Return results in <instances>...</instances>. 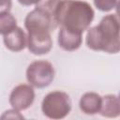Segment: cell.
I'll use <instances>...</instances> for the list:
<instances>
[{
    "label": "cell",
    "mask_w": 120,
    "mask_h": 120,
    "mask_svg": "<svg viewBox=\"0 0 120 120\" xmlns=\"http://www.w3.org/2000/svg\"><path fill=\"white\" fill-rule=\"evenodd\" d=\"M94 16L90 4L81 0H60L55 12L58 25L80 34L88 29Z\"/></svg>",
    "instance_id": "cell-1"
},
{
    "label": "cell",
    "mask_w": 120,
    "mask_h": 120,
    "mask_svg": "<svg viewBox=\"0 0 120 120\" xmlns=\"http://www.w3.org/2000/svg\"><path fill=\"white\" fill-rule=\"evenodd\" d=\"M119 21L116 14L104 16L99 23L88 29L85 42L93 51L117 53L120 50Z\"/></svg>",
    "instance_id": "cell-2"
},
{
    "label": "cell",
    "mask_w": 120,
    "mask_h": 120,
    "mask_svg": "<svg viewBox=\"0 0 120 120\" xmlns=\"http://www.w3.org/2000/svg\"><path fill=\"white\" fill-rule=\"evenodd\" d=\"M71 110L69 96L63 91L48 93L41 102V111L50 119L58 120L65 118Z\"/></svg>",
    "instance_id": "cell-3"
},
{
    "label": "cell",
    "mask_w": 120,
    "mask_h": 120,
    "mask_svg": "<svg viewBox=\"0 0 120 120\" xmlns=\"http://www.w3.org/2000/svg\"><path fill=\"white\" fill-rule=\"evenodd\" d=\"M53 66L45 60L32 62L26 69V79L30 85L37 88H44L51 84L54 79Z\"/></svg>",
    "instance_id": "cell-4"
},
{
    "label": "cell",
    "mask_w": 120,
    "mask_h": 120,
    "mask_svg": "<svg viewBox=\"0 0 120 120\" xmlns=\"http://www.w3.org/2000/svg\"><path fill=\"white\" fill-rule=\"evenodd\" d=\"M27 48L30 52L36 55L48 53L52 47L51 31L49 30H29L27 31Z\"/></svg>",
    "instance_id": "cell-5"
},
{
    "label": "cell",
    "mask_w": 120,
    "mask_h": 120,
    "mask_svg": "<svg viewBox=\"0 0 120 120\" xmlns=\"http://www.w3.org/2000/svg\"><path fill=\"white\" fill-rule=\"evenodd\" d=\"M35 90L32 85L19 84L13 88L9 95V104L17 111H24L28 109L35 100Z\"/></svg>",
    "instance_id": "cell-6"
},
{
    "label": "cell",
    "mask_w": 120,
    "mask_h": 120,
    "mask_svg": "<svg viewBox=\"0 0 120 120\" xmlns=\"http://www.w3.org/2000/svg\"><path fill=\"white\" fill-rule=\"evenodd\" d=\"M56 21L46 12L35 8L24 19V26L29 30H49L52 31L57 27Z\"/></svg>",
    "instance_id": "cell-7"
},
{
    "label": "cell",
    "mask_w": 120,
    "mask_h": 120,
    "mask_svg": "<svg viewBox=\"0 0 120 120\" xmlns=\"http://www.w3.org/2000/svg\"><path fill=\"white\" fill-rule=\"evenodd\" d=\"M82 34L76 33L70 30H68L65 27H60L58 33V45L65 51L72 52L78 50L82 42Z\"/></svg>",
    "instance_id": "cell-8"
},
{
    "label": "cell",
    "mask_w": 120,
    "mask_h": 120,
    "mask_svg": "<svg viewBox=\"0 0 120 120\" xmlns=\"http://www.w3.org/2000/svg\"><path fill=\"white\" fill-rule=\"evenodd\" d=\"M3 40L5 46L12 52L22 51L27 45V36L19 26H16L10 32L4 35Z\"/></svg>",
    "instance_id": "cell-9"
},
{
    "label": "cell",
    "mask_w": 120,
    "mask_h": 120,
    "mask_svg": "<svg viewBox=\"0 0 120 120\" xmlns=\"http://www.w3.org/2000/svg\"><path fill=\"white\" fill-rule=\"evenodd\" d=\"M102 98L95 92H87L83 94L80 99V109L85 114H96L99 112Z\"/></svg>",
    "instance_id": "cell-10"
},
{
    "label": "cell",
    "mask_w": 120,
    "mask_h": 120,
    "mask_svg": "<svg viewBox=\"0 0 120 120\" xmlns=\"http://www.w3.org/2000/svg\"><path fill=\"white\" fill-rule=\"evenodd\" d=\"M100 114L104 117L115 118L120 114V102L116 95H106L102 98Z\"/></svg>",
    "instance_id": "cell-11"
},
{
    "label": "cell",
    "mask_w": 120,
    "mask_h": 120,
    "mask_svg": "<svg viewBox=\"0 0 120 120\" xmlns=\"http://www.w3.org/2000/svg\"><path fill=\"white\" fill-rule=\"evenodd\" d=\"M17 26L15 17L9 11L0 12V34L6 35Z\"/></svg>",
    "instance_id": "cell-12"
},
{
    "label": "cell",
    "mask_w": 120,
    "mask_h": 120,
    "mask_svg": "<svg viewBox=\"0 0 120 120\" xmlns=\"http://www.w3.org/2000/svg\"><path fill=\"white\" fill-rule=\"evenodd\" d=\"M96 8L101 11L107 12L116 8L117 0H93Z\"/></svg>",
    "instance_id": "cell-13"
},
{
    "label": "cell",
    "mask_w": 120,
    "mask_h": 120,
    "mask_svg": "<svg viewBox=\"0 0 120 120\" xmlns=\"http://www.w3.org/2000/svg\"><path fill=\"white\" fill-rule=\"evenodd\" d=\"M1 118H23V116L20 114L19 111L12 109V110L6 111L4 114L1 116Z\"/></svg>",
    "instance_id": "cell-14"
},
{
    "label": "cell",
    "mask_w": 120,
    "mask_h": 120,
    "mask_svg": "<svg viewBox=\"0 0 120 120\" xmlns=\"http://www.w3.org/2000/svg\"><path fill=\"white\" fill-rule=\"evenodd\" d=\"M12 6V0H0V12L9 11Z\"/></svg>",
    "instance_id": "cell-15"
},
{
    "label": "cell",
    "mask_w": 120,
    "mask_h": 120,
    "mask_svg": "<svg viewBox=\"0 0 120 120\" xmlns=\"http://www.w3.org/2000/svg\"><path fill=\"white\" fill-rule=\"evenodd\" d=\"M40 0H18V2L22 5V6H32V5H36L39 2Z\"/></svg>",
    "instance_id": "cell-16"
}]
</instances>
